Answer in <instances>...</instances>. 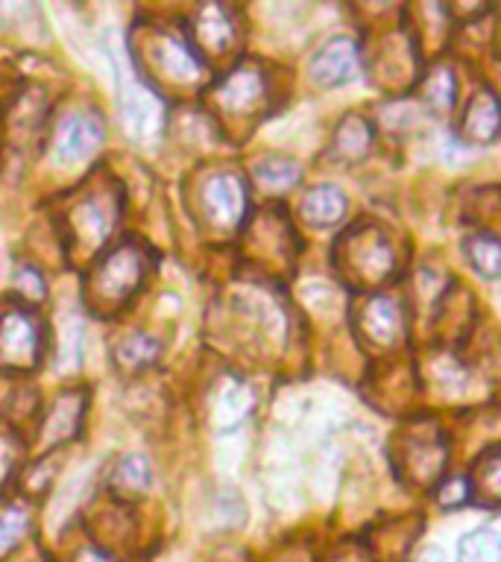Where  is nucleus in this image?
I'll return each instance as SVG.
<instances>
[{
  "instance_id": "1",
  "label": "nucleus",
  "mask_w": 501,
  "mask_h": 562,
  "mask_svg": "<svg viewBox=\"0 0 501 562\" xmlns=\"http://www.w3.org/2000/svg\"><path fill=\"white\" fill-rule=\"evenodd\" d=\"M147 276V255L138 244H123L100 258L91 272V302L105 307L123 305Z\"/></svg>"
},
{
  "instance_id": "2",
  "label": "nucleus",
  "mask_w": 501,
  "mask_h": 562,
  "mask_svg": "<svg viewBox=\"0 0 501 562\" xmlns=\"http://www.w3.org/2000/svg\"><path fill=\"white\" fill-rule=\"evenodd\" d=\"M44 331L38 316L26 305H7L0 311V369L26 372L42 360Z\"/></svg>"
},
{
  "instance_id": "3",
  "label": "nucleus",
  "mask_w": 501,
  "mask_h": 562,
  "mask_svg": "<svg viewBox=\"0 0 501 562\" xmlns=\"http://www.w3.org/2000/svg\"><path fill=\"white\" fill-rule=\"evenodd\" d=\"M264 97H267V79H264V70L253 61L232 68L218 86L211 88V100L229 117L253 114L264 103Z\"/></svg>"
},
{
  "instance_id": "4",
  "label": "nucleus",
  "mask_w": 501,
  "mask_h": 562,
  "mask_svg": "<svg viewBox=\"0 0 501 562\" xmlns=\"http://www.w3.org/2000/svg\"><path fill=\"white\" fill-rule=\"evenodd\" d=\"M118 200L112 191H94L82 196L70 211V226H74V237L77 244L97 249L103 246L112 235L114 223H118Z\"/></svg>"
},
{
  "instance_id": "5",
  "label": "nucleus",
  "mask_w": 501,
  "mask_h": 562,
  "mask_svg": "<svg viewBox=\"0 0 501 562\" xmlns=\"http://www.w3.org/2000/svg\"><path fill=\"white\" fill-rule=\"evenodd\" d=\"M103 135V123L97 121L94 114H68L53 132V153L62 165H79L100 149Z\"/></svg>"
},
{
  "instance_id": "6",
  "label": "nucleus",
  "mask_w": 501,
  "mask_h": 562,
  "mask_svg": "<svg viewBox=\"0 0 501 562\" xmlns=\"http://www.w3.org/2000/svg\"><path fill=\"white\" fill-rule=\"evenodd\" d=\"M246 184L237 173H214L202 188V211L211 226L235 228L246 217Z\"/></svg>"
},
{
  "instance_id": "7",
  "label": "nucleus",
  "mask_w": 501,
  "mask_h": 562,
  "mask_svg": "<svg viewBox=\"0 0 501 562\" xmlns=\"http://www.w3.org/2000/svg\"><path fill=\"white\" fill-rule=\"evenodd\" d=\"M153 65L158 70H165L167 79H176V82H191V79L200 77L202 70V61L191 47V42L185 35L170 33V30L156 35V42H153Z\"/></svg>"
},
{
  "instance_id": "8",
  "label": "nucleus",
  "mask_w": 501,
  "mask_h": 562,
  "mask_svg": "<svg viewBox=\"0 0 501 562\" xmlns=\"http://www.w3.org/2000/svg\"><path fill=\"white\" fill-rule=\"evenodd\" d=\"M358 74V47L349 38H332L311 59V77L316 86L334 88L349 82Z\"/></svg>"
},
{
  "instance_id": "9",
  "label": "nucleus",
  "mask_w": 501,
  "mask_h": 562,
  "mask_svg": "<svg viewBox=\"0 0 501 562\" xmlns=\"http://www.w3.org/2000/svg\"><path fill=\"white\" fill-rule=\"evenodd\" d=\"M82 411H86V393L74 390V393H62L56 402L51 404V411L44 416L42 425V442L47 448L62 446L65 439H70L79 430L82 422Z\"/></svg>"
},
{
  "instance_id": "10",
  "label": "nucleus",
  "mask_w": 501,
  "mask_h": 562,
  "mask_svg": "<svg viewBox=\"0 0 501 562\" xmlns=\"http://www.w3.org/2000/svg\"><path fill=\"white\" fill-rule=\"evenodd\" d=\"M191 30L202 50L223 53L232 44V38H235V18H232L226 7L211 3V7L197 9Z\"/></svg>"
},
{
  "instance_id": "11",
  "label": "nucleus",
  "mask_w": 501,
  "mask_h": 562,
  "mask_svg": "<svg viewBox=\"0 0 501 562\" xmlns=\"http://www.w3.org/2000/svg\"><path fill=\"white\" fill-rule=\"evenodd\" d=\"M253 407V395L241 381L229 378L214 386V398H211V425L214 428H232L244 419Z\"/></svg>"
},
{
  "instance_id": "12",
  "label": "nucleus",
  "mask_w": 501,
  "mask_h": 562,
  "mask_svg": "<svg viewBox=\"0 0 501 562\" xmlns=\"http://www.w3.org/2000/svg\"><path fill=\"white\" fill-rule=\"evenodd\" d=\"M121 103L123 117L138 135H147L149 130L158 126V100L149 94L147 88L138 86L135 79H123L121 82Z\"/></svg>"
},
{
  "instance_id": "13",
  "label": "nucleus",
  "mask_w": 501,
  "mask_h": 562,
  "mask_svg": "<svg viewBox=\"0 0 501 562\" xmlns=\"http://www.w3.org/2000/svg\"><path fill=\"white\" fill-rule=\"evenodd\" d=\"M501 130V109L492 94H478L466 109L464 117V138L475 140V144H490Z\"/></svg>"
},
{
  "instance_id": "14",
  "label": "nucleus",
  "mask_w": 501,
  "mask_h": 562,
  "mask_svg": "<svg viewBox=\"0 0 501 562\" xmlns=\"http://www.w3.org/2000/svg\"><path fill=\"white\" fill-rule=\"evenodd\" d=\"M343 214H346V196L337 188H332V184L311 188L305 193V200H302V217L311 226H334V223H341Z\"/></svg>"
},
{
  "instance_id": "15",
  "label": "nucleus",
  "mask_w": 501,
  "mask_h": 562,
  "mask_svg": "<svg viewBox=\"0 0 501 562\" xmlns=\"http://www.w3.org/2000/svg\"><path fill=\"white\" fill-rule=\"evenodd\" d=\"M162 355V342L149 334H130L123 337L118 346H114V363L123 369V372H138V369L153 367Z\"/></svg>"
},
{
  "instance_id": "16",
  "label": "nucleus",
  "mask_w": 501,
  "mask_h": 562,
  "mask_svg": "<svg viewBox=\"0 0 501 562\" xmlns=\"http://www.w3.org/2000/svg\"><path fill=\"white\" fill-rule=\"evenodd\" d=\"M472 492L483 504H501V448H490L475 460Z\"/></svg>"
},
{
  "instance_id": "17",
  "label": "nucleus",
  "mask_w": 501,
  "mask_h": 562,
  "mask_svg": "<svg viewBox=\"0 0 501 562\" xmlns=\"http://www.w3.org/2000/svg\"><path fill=\"white\" fill-rule=\"evenodd\" d=\"M149 481H153V472H149L147 457L130 454L123 457L118 469L112 472V492L130 498V495H141V492L147 490Z\"/></svg>"
},
{
  "instance_id": "18",
  "label": "nucleus",
  "mask_w": 501,
  "mask_h": 562,
  "mask_svg": "<svg viewBox=\"0 0 501 562\" xmlns=\"http://www.w3.org/2000/svg\"><path fill=\"white\" fill-rule=\"evenodd\" d=\"M466 258L478 276L496 281L501 276V240L492 235H475L466 240Z\"/></svg>"
},
{
  "instance_id": "19",
  "label": "nucleus",
  "mask_w": 501,
  "mask_h": 562,
  "mask_svg": "<svg viewBox=\"0 0 501 562\" xmlns=\"http://www.w3.org/2000/svg\"><path fill=\"white\" fill-rule=\"evenodd\" d=\"M364 325L372 340L378 342H390L399 331V307L387 299H372L364 314Z\"/></svg>"
},
{
  "instance_id": "20",
  "label": "nucleus",
  "mask_w": 501,
  "mask_h": 562,
  "mask_svg": "<svg viewBox=\"0 0 501 562\" xmlns=\"http://www.w3.org/2000/svg\"><path fill=\"white\" fill-rule=\"evenodd\" d=\"M299 165L290 158H264L261 165L255 167V179L270 188V191H288L299 182Z\"/></svg>"
},
{
  "instance_id": "21",
  "label": "nucleus",
  "mask_w": 501,
  "mask_h": 562,
  "mask_svg": "<svg viewBox=\"0 0 501 562\" xmlns=\"http://www.w3.org/2000/svg\"><path fill=\"white\" fill-rule=\"evenodd\" d=\"M367 149H369V123L360 121V117L343 121L341 130H337V153L355 161V158L367 156Z\"/></svg>"
},
{
  "instance_id": "22",
  "label": "nucleus",
  "mask_w": 501,
  "mask_h": 562,
  "mask_svg": "<svg viewBox=\"0 0 501 562\" xmlns=\"http://www.w3.org/2000/svg\"><path fill=\"white\" fill-rule=\"evenodd\" d=\"M457 562H501V539L492 530H478L466 536Z\"/></svg>"
},
{
  "instance_id": "23",
  "label": "nucleus",
  "mask_w": 501,
  "mask_h": 562,
  "mask_svg": "<svg viewBox=\"0 0 501 562\" xmlns=\"http://www.w3.org/2000/svg\"><path fill=\"white\" fill-rule=\"evenodd\" d=\"M30 530V513L21 507H7L0 513V553L12 551Z\"/></svg>"
},
{
  "instance_id": "24",
  "label": "nucleus",
  "mask_w": 501,
  "mask_h": 562,
  "mask_svg": "<svg viewBox=\"0 0 501 562\" xmlns=\"http://www.w3.org/2000/svg\"><path fill=\"white\" fill-rule=\"evenodd\" d=\"M455 88L457 82L455 77H452V70H434L428 77V82H425V100L439 105V109H446V105H452V100H455Z\"/></svg>"
},
{
  "instance_id": "25",
  "label": "nucleus",
  "mask_w": 501,
  "mask_h": 562,
  "mask_svg": "<svg viewBox=\"0 0 501 562\" xmlns=\"http://www.w3.org/2000/svg\"><path fill=\"white\" fill-rule=\"evenodd\" d=\"M15 460H18V439L12 437L9 430H0V486H3L9 474H12Z\"/></svg>"
},
{
  "instance_id": "26",
  "label": "nucleus",
  "mask_w": 501,
  "mask_h": 562,
  "mask_svg": "<svg viewBox=\"0 0 501 562\" xmlns=\"http://www.w3.org/2000/svg\"><path fill=\"white\" fill-rule=\"evenodd\" d=\"M469 498V486L466 481H448L443 490H439V504H446V507H455V504H464Z\"/></svg>"
},
{
  "instance_id": "27",
  "label": "nucleus",
  "mask_w": 501,
  "mask_h": 562,
  "mask_svg": "<svg viewBox=\"0 0 501 562\" xmlns=\"http://www.w3.org/2000/svg\"><path fill=\"white\" fill-rule=\"evenodd\" d=\"M74 562H118V560H112V557H105V553H100V551H94V548H91V551L79 553Z\"/></svg>"
},
{
  "instance_id": "28",
  "label": "nucleus",
  "mask_w": 501,
  "mask_h": 562,
  "mask_svg": "<svg viewBox=\"0 0 501 562\" xmlns=\"http://www.w3.org/2000/svg\"><path fill=\"white\" fill-rule=\"evenodd\" d=\"M422 562H439V557H434V553H428V557H425V560Z\"/></svg>"
}]
</instances>
